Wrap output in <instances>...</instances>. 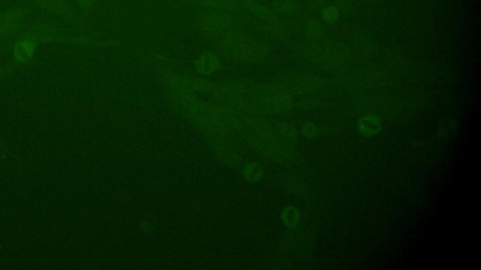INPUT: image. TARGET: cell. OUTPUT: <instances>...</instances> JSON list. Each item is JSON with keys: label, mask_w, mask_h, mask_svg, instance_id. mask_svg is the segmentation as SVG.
I'll return each mask as SVG.
<instances>
[{"label": "cell", "mask_w": 481, "mask_h": 270, "mask_svg": "<svg viewBox=\"0 0 481 270\" xmlns=\"http://www.w3.org/2000/svg\"><path fill=\"white\" fill-rule=\"evenodd\" d=\"M359 128H360L361 131L367 135L374 134L380 130L379 120H377L376 119H372L371 117H367V118L361 120L360 123H359Z\"/></svg>", "instance_id": "1"}, {"label": "cell", "mask_w": 481, "mask_h": 270, "mask_svg": "<svg viewBox=\"0 0 481 270\" xmlns=\"http://www.w3.org/2000/svg\"><path fill=\"white\" fill-rule=\"evenodd\" d=\"M15 53L16 55L20 58L22 61L23 60H25L27 58H29L31 56V53H32V48L30 47L29 44H26V43H18L15 47Z\"/></svg>", "instance_id": "2"}]
</instances>
